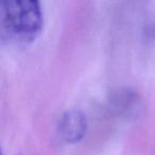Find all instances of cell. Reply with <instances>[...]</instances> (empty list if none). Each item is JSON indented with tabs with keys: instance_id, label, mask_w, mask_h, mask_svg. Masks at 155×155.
<instances>
[{
	"instance_id": "1",
	"label": "cell",
	"mask_w": 155,
	"mask_h": 155,
	"mask_svg": "<svg viewBox=\"0 0 155 155\" xmlns=\"http://www.w3.org/2000/svg\"><path fill=\"white\" fill-rule=\"evenodd\" d=\"M5 15L9 30L24 41L36 38L43 29L39 0H5Z\"/></svg>"
},
{
	"instance_id": "2",
	"label": "cell",
	"mask_w": 155,
	"mask_h": 155,
	"mask_svg": "<svg viewBox=\"0 0 155 155\" xmlns=\"http://www.w3.org/2000/svg\"><path fill=\"white\" fill-rule=\"evenodd\" d=\"M87 118L80 110H69L61 116L58 123V134L67 144L79 143L87 133Z\"/></svg>"
},
{
	"instance_id": "3",
	"label": "cell",
	"mask_w": 155,
	"mask_h": 155,
	"mask_svg": "<svg viewBox=\"0 0 155 155\" xmlns=\"http://www.w3.org/2000/svg\"><path fill=\"white\" fill-rule=\"evenodd\" d=\"M0 155H3V153H2V150H1V148H0Z\"/></svg>"
}]
</instances>
